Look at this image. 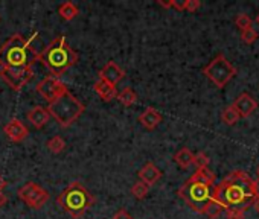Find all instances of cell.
Returning <instances> with one entry per match:
<instances>
[{
	"mask_svg": "<svg viewBox=\"0 0 259 219\" xmlns=\"http://www.w3.org/2000/svg\"><path fill=\"white\" fill-rule=\"evenodd\" d=\"M212 198L224 207V211H245L256 199L253 192V180L242 171H233L220 184L213 186Z\"/></svg>",
	"mask_w": 259,
	"mask_h": 219,
	"instance_id": "obj_1",
	"label": "cell"
},
{
	"mask_svg": "<svg viewBox=\"0 0 259 219\" xmlns=\"http://www.w3.org/2000/svg\"><path fill=\"white\" fill-rule=\"evenodd\" d=\"M32 37L25 38L20 34H14L0 49V66L11 69H31L38 60V53L31 46Z\"/></svg>",
	"mask_w": 259,
	"mask_h": 219,
	"instance_id": "obj_2",
	"label": "cell"
},
{
	"mask_svg": "<svg viewBox=\"0 0 259 219\" xmlns=\"http://www.w3.org/2000/svg\"><path fill=\"white\" fill-rule=\"evenodd\" d=\"M38 60L49 69V72L57 78L61 76L67 69L76 64L78 55L76 52L67 44L66 37L61 35L54 40L43 53L38 55Z\"/></svg>",
	"mask_w": 259,
	"mask_h": 219,
	"instance_id": "obj_3",
	"label": "cell"
},
{
	"mask_svg": "<svg viewBox=\"0 0 259 219\" xmlns=\"http://www.w3.org/2000/svg\"><path fill=\"white\" fill-rule=\"evenodd\" d=\"M93 201L95 199L92 193L78 181L70 183L57 198L58 205L75 219L82 217L85 211L92 207Z\"/></svg>",
	"mask_w": 259,
	"mask_h": 219,
	"instance_id": "obj_4",
	"label": "cell"
},
{
	"mask_svg": "<svg viewBox=\"0 0 259 219\" xmlns=\"http://www.w3.org/2000/svg\"><path fill=\"white\" fill-rule=\"evenodd\" d=\"M48 112L60 127L67 128L84 113V105L67 90L64 94L49 103Z\"/></svg>",
	"mask_w": 259,
	"mask_h": 219,
	"instance_id": "obj_5",
	"label": "cell"
},
{
	"mask_svg": "<svg viewBox=\"0 0 259 219\" xmlns=\"http://www.w3.org/2000/svg\"><path fill=\"white\" fill-rule=\"evenodd\" d=\"M212 189L210 186H206L197 180L189 178L180 189L179 196L195 211L203 213V208L206 204L212 199Z\"/></svg>",
	"mask_w": 259,
	"mask_h": 219,
	"instance_id": "obj_6",
	"label": "cell"
},
{
	"mask_svg": "<svg viewBox=\"0 0 259 219\" xmlns=\"http://www.w3.org/2000/svg\"><path fill=\"white\" fill-rule=\"evenodd\" d=\"M203 73L206 78H209L218 88H223L226 87L232 78L236 75V69L232 66L230 61H227V58L220 53L217 55L204 69H203Z\"/></svg>",
	"mask_w": 259,
	"mask_h": 219,
	"instance_id": "obj_7",
	"label": "cell"
},
{
	"mask_svg": "<svg viewBox=\"0 0 259 219\" xmlns=\"http://www.w3.org/2000/svg\"><path fill=\"white\" fill-rule=\"evenodd\" d=\"M17 195L31 208H41L49 199V193L34 181H29V183L23 184L17 190Z\"/></svg>",
	"mask_w": 259,
	"mask_h": 219,
	"instance_id": "obj_8",
	"label": "cell"
},
{
	"mask_svg": "<svg viewBox=\"0 0 259 219\" xmlns=\"http://www.w3.org/2000/svg\"><path fill=\"white\" fill-rule=\"evenodd\" d=\"M34 76L32 69H11L0 67V78H2L14 91H20Z\"/></svg>",
	"mask_w": 259,
	"mask_h": 219,
	"instance_id": "obj_9",
	"label": "cell"
},
{
	"mask_svg": "<svg viewBox=\"0 0 259 219\" xmlns=\"http://www.w3.org/2000/svg\"><path fill=\"white\" fill-rule=\"evenodd\" d=\"M35 90H37V93H38L48 103H51V102H54L57 97H60L61 94H64V93L67 91V87H66V84L61 82L58 78H55V76H46V78H43V79L37 84Z\"/></svg>",
	"mask_w": 259,
	"mask_h": 219,
	"instance_id": "obj_10",
	"label": "cell"
},
{
	"mask_svg": "<svg viewBox=\"0 0 259 219\" xmlns=\"http://www.w3.org/2000/svg\"><path fill=\"white\" fill-rule=\"evenodd\" d=\"M232 106L236 110V113L239 115V118H248L254 112V110L257 108V102L248 93H241L235 99V102L232 103Z\"/></svg>",
	"mask_w": 259,
	"mask_h": 219,
	"instance_id": "obj_11",
	"label": "cell"
},
{
	"mask_svg": "<svg viewBox=\"0 0 259 219\" xmlns=\"http://www.w3.org/2000/svg\"><path fill=\"white\" fill-rule=\"evenodd\" d=\"M4 133L7 134V137H8L11 142L19 143V142H23V140L28 137L29 130H28V127H26L22 121H19V119H11V121L4 127Z\"/></svg>",
	"mask_w": 259,
	"mask_h": 219,
	"instance_id": "obj_12",
	"label": "cell"
},
{
	"mask_svg": "<svg viewBox=\"0 0 259 219\" xmlns=\"http://www.w3.org/2000/svg\"><path fill=\"white\" fill-rule=\"evenodd\" d=\"M125 76V72L114 63V61H108L101 70H99V79L116 85L117 82H120Z\"/></svg>",
	"mask_w": 259,
	"mask_h": 219,
	"instance_id": "obj_13",
	"label": "cell"
},
{
	"mask_svg": "<svg viewBox=\"0 0 259 219\" xmlns=\"http://www.w3.org/2000/svg\"><path fill=\"white\" fill-rule=\"evenodd\" d=\"M138 121H139V124H141L145 130L153 131V130H156V128L160 125V122H162V115L157 112L156 108L148 106V108L145 110V112H142V113L139 115Z\"/></svg>",
	"mask_w": 259,
	"mask_h": 219,
	"instance_id": "obj_14",
	"label": "cell"
},
{
	"mask_svg": "<svg viewBox=\"0 0 259 219\" xmlns=\"http://www.w3.org/2000/svg\"><path fill=\"white\" fill-rule=\"evenodd\" d=\"M28 121L31 122V125L37 130H41L48 125V122L51 121V115L48 112V108L37 105L34 106L31 112L28 113Z\"/></svg>",
	"mask_w": 259,
	"mask_h": 219,
	"instance_id": "obj_15",
	"label": "cell"
},
{
	"mask_svg": "<svg viewBox=\"0 0 259 219\" xmlns=\"http://www.w3.org/2000/svg\"><path fill=\"white\" fill-rule=\"evenodd\" d=\"M160 178H162L160 169L154 163H151V161L147 163V165H144L141 168V171H139V181H142V183H145L148 186L156 184Z\"/></svg>",
	"mask_w": 259,
	"mask_h": 219,
	"instance_id": "obj_16",
	"label": "cell"
},
{
	"mask_svg": "<svg viewBox=\"0 0 259 219\" xmlns=\"http://www.w3.org/2000/svg\"><path fill=\"white\" fill-rule=\"evenodd\" d=\"M95 91L104 102H110V100L116 99V96H117L116 85H111V84H108V82H105L102 79H98L95 82Z\"/></svg>",
	"mask_w": 259,
	"mask_h": 219,
	"instance_id": "obj_17",
	"label": "cell"
},
{
	"mask_svg": "<svg viewBox=\"0 0 259 219\" xmlns=\"http://www.w3.org/2000/svg\"><path fill=\"white\" fill-rule=\"evenodd\" d=\"M174 161H176L180 168L188 169L191 165H194V154H192L188 148H182L180 151L176 152Z\"/></svg>",
	"mask_w": 259,
	"mask_h": 219,
	"instance_id": "obj_18",
	"label": "cell"
},
{
	"mask_svg": "<svg viewBox=\"0 0 259 219\" xmlns=\"http://www.w3.org/2000/svg\"><path fill=\"white\" fill-rule=\"evenodd\" d=\"M116 99H117L123 106H133V105L138 102V94H136V91H135L133 88L126 87V88H123L122 91L117 93Z\"/></svg>",
	"mask_w": 259,
	"mask_h": 219,
	"instance_id": "obj_19",
	"label": "cell"
},
{
	"mask_svg": "<svg viewBox=\"0 0 259 219\" xmlns=\"http://www.w3.org/2000/svg\"><path fill=\"white\" fill-rule=\"evenodd\" d=\"M191 178L192 180H197V181H200V183H203L206 186H210V187H213V184H215V174L209 168L197 169L195 174Z\"/></svg>",
	"mask_w": 259,
	"mask_h": 219,
	"instance_id": "obj_20",
	"label": "cell"
},
{
	"mask_svg": "<svg viewBox=\"0 0 259 219\" xmlns=\"http://www.w3.org/2000/svg\"><path fill=\"white\" fill-rule=\"evenodd\" d=\"M58 14L61 16V19L70 22V20H73L75 17H78L79 8H78L75 4H72V2H64V4L58 8Z\"/></svg>",
	"mask_w": 259,
	"mask_h": 219,
	"instance_id": "obj_21",
	"label": "cell"
},
{
	"mask_svg": "<svg viewBox=\"0 0 259 219\" xmlns=\"http://www.w3.org/2000/svg\"><path fill=\"white\" fill-rule=\"evenodd\" d=\"M224 211V207L218 202V201H215L213 198L206 204V207L203 208V214H206L209 219H218L220 217V214Z\"/></svg>",
	"mask_w": 259,
	"mask_h": 219,
	"instance_id": "obj_22",
	"label": "cell"
},
{
	"mask_svg": "<svg viewBox=\"0 0 259 219\" xmlns=\"http://www.w3.org/2000/svg\"><path fill=\"white\" fill-rule=\"evenodd\" d=\"M221 121H223L224 125L232 127V125H235V124L239 121V115L236 113V110H235L232 105H229V106H226V108L223 110V113H221Z\"/></svg>",
	"mask_w": 259,
	"mask_h": 219,
	"instance_id": "obj_23",
	"label": "cell"
},
{
	"mask_svg": "<svg viewBox=\"0 0 259 219\" xmlns=\"http://www.w3.org/2000/svg\"><path fill=\"white\" fill-rule=\"evenodd\" d=\"M46 146H48V149H49L52 154H60V152H63L64 148H66V140H64L61 136H54L52 139L48 140Z\"/></svg>",
	"mask_w": 259,
	"mask_h": 219,
	"instance_id": "obj_24",
	"label": "cell"
},
{
	"mask_svg": "<svg viewBox=\"0 0 259 219\" xmlns=\"http://www.w3.org/2000/svg\"><path fill=\"white\" fill-rule=\"evenodd\" d=\"M148 192H150V186L145 184V183H142V181L135 183L133 187H132V195H133L136 199H144V198L148 195Z\"/></svg>",
	"mask_w": 259,
	"mask_h": 219,
	"instance_id": "obj_25",
	"label": "cell"
},
{
	"mask_svg": "<svg viewBox=\"0 0 259 219\" xmlns=\"http://www.w3.org/2000/svg\"><path fill=\"white\" fill-rule=\"evenodd\" d=\"M257 38H259V34H257V31L253 29V28L245 29V31L241 32V40H242L245 44H253Z\"/></svg>",
	"mask_w": 259,
	"mask_h": 219,
	"instance_id": "obj_26",
	"label": "cell"
},
{
	"mask_svg": "<svg viewBox=\"0 0 259 219\" xmlns=\"http://www.w3.org/2000/svg\"><path fill=\"white\" fill-rule=\"evenodd\" d=\"M235 25L238 26V29H239L241 32L245 31V29L253 28V26H251V19H250L247 14H239V16L236 17V20H235Z\"/></svg>",
	"mask_w": 259,
	"mask_h": 219,
	"instance_id": "obj_27",
	"label": "cell"
},
{
	"mask_svg": "<svg viewBox=\"0 0 259 219\" xmlns=\"http://www.w3.org/2000/svg\"><path fill=\"white\" fill-rule=\"evenodd\" d=\"M210 163V158L204 154V152H198V154H194V165L197 166V169H203V168H207Z\"/></svg>",
	"mask_w": 259,
	"mask_h": 219,
	"instance_id": "obj_28",
	"label": "cell"
},
{
	"mask_svg": "<svg viewBox=\"0 0 259 219\" xmlns=\"http://www.w3.org/2000/svg\"><path fill=\"white\" fill-rule=\"evenodd\" d=\"M200 7H201V4L198 2V0H186L185 2V11L186 13H197Z\"/></svg>",
	"mask_w": 259,
	"mask_h": 219,
	"instance_id": "obj_29",
	"label": "cell"
},
{
	"mask_svg": "<svg viewBox=\"0 0 259 219\" xmlns=\"http://www.w3.org/2000/svg\"><path fill=\"white\" fill-rule=\"evenodd\" d=\"M227 219H244V211L241 210H226Z\"/></svg>",
	"mask_w": 259,
	"mask_h": 219,
	"instance_id": "obj_30",
	"label": "cell"
},
{
	"mask_svg": "<svg viewBox=\"0 0 259 219\" xmlns=\"http://www.w3.org/2000/svg\"><path fill=\"white\" fill-rule=\"evenodd\" d=\"M169 8H174L177 11H185V2H177V0H171Z\"/></svg>",
	"mask_w": 259,
	"mask_h": 219,
	"instance_id": "obj_31",
	"label": "cell"
},
{
	"mask_svg": "<svg viewBox=\"0 0 259 219\" xmlns=\"http://www.w3.org/2000/svg\"><path fill=\"white\" fill-rule=\"evenodd\" d=\"M253 192H254V196L259 198V177L257 180H253Z\"/></svg>",
	"mask_w": 259,
	"mask_h": 219,
	"instance_id": "obj_32",
	"label": "cell"
},
{
	"mask_svg": "<svg viewBox=\"0 0 259 219\" xmlns=\"http://www.w3.org/2000/svg\"><path fill=\"white\" fill-rule=\"evenodd\" d=\"M7 187V181H5V178L0 175V193H2V190Z\"/></svg>",
	"mask_w": 259,
	"mask_h": 219,
	"instance_id": "obj_33",
	"label": "cell"
},
{
	"mask_svg": "<svg viewBox=\"0 0 259 219\" xmlns=\"http://www.w3.org/2000/svg\"><path fill=\"white\" fill-rule=\"evenodd\" d=\"M5 202H7V196L4 193H0V207H2Z\"/></svg>",
	"mask_w": 259,
	"mask_h": 219,
	"instance_id": "obj_34",
	"label": "cell"
},
{
	"mask_svg": "<svg viewBox=\"0 0 259 219\" xmlns=\"http://www.w3.org/2000/svg\"><path fill=\"white\" fill-rule=\"evenodd\" d=\"M253 205H254V208H256V211L259 213V198H256V199H254V202H253Z\"/></svg>",
	"mask_w": 259,
	"mask_h": 219,
	"instance_id": "obj_35",
	"label": "cell"
},
{
	"mask_svg": "<svg viewBox=\"0 0 259 219\" xmlns=\"http://www.w3.org/2000/svg\"><path fill=\"white\" fill-rule=\"evenodd\" d=\"M256 22H257V25H259V16L256 17Z\"/></svg>",
	"mask_w": 259,
	"mask_h": 219,
	"instance_id": "obj_36",
	"label": "cell"
},
{
	"mask_svg": "<svg viewBox=\"0 0 259 219\" xmlns=\"http://www.w3.org/2000/svg\"><path fill=\"white\" fill-rule=\"evenodd\" d=\"M257 177H259V168H257Z\"/></svg>",
	"mask_w": 259,
	"mask_h": 219,
	"instance_id": "obj_37",
	"label": "cell"
}]
</instances>
